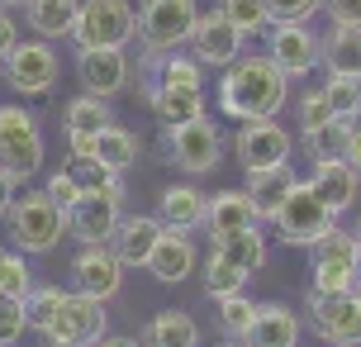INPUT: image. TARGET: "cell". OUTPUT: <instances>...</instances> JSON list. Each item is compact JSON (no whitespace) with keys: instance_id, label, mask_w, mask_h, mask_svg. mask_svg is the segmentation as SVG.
<instances>
[{"instance_id":"ac0fdd59","label":"cell","mask_w":361,"mask_h":347,"mask_svg":"<svg viewBox=\"0 0 361 347\" xmlns=\"http://www.w3.org/2000/svg\"><path fill=\"white\" fill-rule=\"evenodd\" d=\"M157 238H162V224H157V214H119V224H114V233H109V252L119 257V267H147V257H152V248H157Z\"/></svg>"},{"instance_id":"c3c4849f","label":"cell","mask_w":361,"mask_h":347,"mask_svg":"<svg viewBox=\"0 0 361 347\" xmlns=\"http://www.w3.org/2000/svg\"><path fill=\"white\" fill-rule=\"evenodd\" d=\"M72 157H95V133H67Z\"/></svg>"},{"instance_id":"1f68e13d","label":"cell","mask_w":361,"mask_h":347,"mask_svg":"<svg viewBox=\"0 0 361 347\" xmlns=\"http://www.w3.org/2000/svg\"><path fill=\"white\" fill-rule=\"evenodd\" d=\"M204 81V67L195 57H180V53H166L157 67H152V81L147 86H171V91H200Z\"/></svg>"},{"instance_id":"836d02e7","label":"cell","mask_w":361,"mask_h":347,"mask_svg":"<svg viewBox=\"0 0 361 347\" xmlns=\"http://www.w3.org/2000/svg\"><path fill=\"white\" fill-rule=\"evenodd\" d=\"M219 15L233 24L238 34H262L271 29V15H267V0H219Z\"/></svg>"},{"instance_id":"f1b7e54d","label":"cell","mask_w":361,"mask_h":347,"mask_svg":"<svg viewBox=\"0 0 361 347\" xmlns=\"http://www.w3.org/2000/svg\"><path fill=\"white\" fill-rule=\"evenodd\" d=\"M138 347H200V329H195L190 314L162 310L143 333H138Z\"/></svg>"},{"instance_id":"52a82bcc","label":"cell","mask_w":361,"mask_h":347,"mask_svg":"<svg viewBox=\"0 0 361 347\" xmlns=\"http://www.w3.org/2000/svg\"><path fill=\"white\" fill-rule=\"evenodd\" d=\"M43 166V128L24 105H0V171L29 181Z\"/></svg>"},{"instance_id":"11a10c76","label":"cell","mask_w":361,"mask_h":347,"mask_svg":"<svg viewBox=\"0 0 361 347\" xmlns=\"http://www.w3.org/2000/svg\"><path fill=\"white\" fill-rule=\"evenodd\" d=\"M0 257H5V252H0Z\"/></svg>"},{"instance_id":"f5cc1de1","label":"cell","mask_w":361,"mask_h":347,"mask_svg":"<svg viewBox=\"0 0 361 347\" xmlns=\"http://www.w3.org/2000/svg\"><path fill=\"white\" fill-rule=\"evenodd\" d=\"M10 5H24V0H0V10H10Z\"/></svg>"},{"instance_id":"ab89813d","label":"cell","mask_w":361,"mask_h":347,"mask_svg":"<svg viewBox=\"0 0 361 347\" xmlns=\"http://www.w3.org/2000/svg\"><path fill=\"white\" fill-rule=\"evenodd\" d=\"M324 10V0H267L271 24H309Z\"/></svg>"},{"instance_id":"603a6c76","label":"cell","mask_w":361,"mask_h":347,"mask_svg":"<svg viewBox=\"0 0 361 347\" xmlns=\"http://www.w3.org/2000/svg\"><path fill=\"white\" fill-rule=\"evenodd\" d=\"M328 76H357L361 81V24H333L324 38V62Z\"/></svg>"},{"instance_id":"cb8c5ba5","label":"cell","mask_w":361,"mask_h":347,"mask_svg":"<svg viewBox=\"0 0 361 347\" xmlns=\"http://www.w3.org/2000/svg\"><path fill=\"white\" fill-rule=\"evenodd\" d=\"M76 10H81V0H24V24H29L43 43L72 38Z\"/></svg>"},{"instance_id":"7dc6e473","label":"cell","mask_w":361,"mask_h":347,"mask_svg":"<svg viewBox=\"0 0 361 347\" xmlns=\"http://www.w3.org/2000/svg\"><path fill=\"white\" fill-rule=\"evenodd\" d=\"M19 43V29H15V19H10V10H0V57L10 53Z\"/></svg>"},{"instance_id":"d590c367","label":"cell","mask_w":361,"mask_h":347,"mask_svg":"<svg viewBox=\"0 0 361 347\" xmlns=\"http://www.w3.org/2000/svg\"><path fill=\"white\" fill-rule=\"evenodd\" d=\"M247 291V276L238 272V267H228L224 257L209 252V267H204V295L209 300H224V295H243Z\"/></svg>"},{"instance_id":"484cf974","label":"cell","mask_w":361,"mask_h":347,"mask_svg":"<svg viewBox=\"0 0 361 347\" xmlns=\"http://www.w3.org/2000/svg\"><path fill=\"white\" fill-rule=\"evenodd\" d=\"M204 224H209V233H214V238L252 229L257 209H252V200H247V190H219L214 200H209V209H204Z\"/></svg>"},{"instance_id":"d6986e66","label":"cell","mask_w":361,"mask_h":347,"mask_svg":"<svg viewBox=\"0 0 361 347\" xmlns=\"http://www.w3.org/2000/svg\"><path fill=\"white\" fill-rule=\"evenodd\" d=\"M309 185H314V195L333 209V214H343V209H352L357 205V190H361V171L347 157H333V162H314V176H309Z\"/></svg>"},{"instance_id":"44dd1931","label":"cell","mask_w":361,"mask_h":347,"mask_svg":"<svg viewBox=\"0 0 361 347\" xmlns=\"http://www.w3.org/2000/svg\"><path fill=\"white\" fill-rule=\"evenodd\" d=\"M204 209H209V200L200 195L195 185H166L162 195H157V224L171 229V233L204 229Z\"/></svg>"},{"instance_id":"6da1fadb","label":"cell","mask_w":361,"mask_h":347,"mask_svg":"<svg viewBox=\"0 0 361 347\" xmlns=\"http://www.w3.org/2000/svg\"><path fill=\"white\" fill-rule=\"evenodd\" d=\"M290 100V81L286 72L271 62L267 53H247L238 57L233 67H224L219 81V110L233 114V119H276Z\"/></svg>"},{"instance_id":"7a4b0ae2","label":"cell","mask_w":361,"mask_h":347,"mask_svg":"<svg viewBox=\"0 0 361 347\" xmlns=\"http://www.w3.org/2000/svg\"><path fill=\"white\" fill-rule=\"evenodd\" d=\"M133 15H138V29H133V34H138V43H143L147 72H152L166 53H176L180 43H190L200 5L195 0H143Z\"/></svg>"},{"instance_id":"f35d334b","label":"cell","mask_w":361,"mask_h":347,"mask_svg":"<svg viewBox=\"0 0 361 347\" xmlns=\"http://www.w3.org/2000/svg\"><path fill=\"white\" fill-rule=\"evenodd\" d=\"M62 295L67 291H57V286H34V291L24 295V319H29V329H43V324L53 319V310L62 305Z\"/></svg>"},{"instance_id":"f907efd6","label":"cell","mask_w":361,"mask_h":347,"mask_svg":"<svg viewBox=\"0 0 361 347\" xmlns=\"http://www.w3.org/2000/svg\"><path fill=\"white\" fill-rule=\"evenodd\" d=\"M95 347H138V338H124V333H105Z\"/></svg>"},{"instance_id":"f546056e","label":"cell","mask_w":361,"mask_h":347,"mask_svg":"<svg viewBox=\"0 0 361 347\" xmlns=\"http://www.w3.org/2000/svg\"><path fill=\"white\" fill-rule=\"evenodd\" d=\"M95 162L124 176L128 166L138 162V133H128V128H119V124H105L95 133Z\"/></svg>"},{"instance_id":"60d3db41","label":"cell","mask_w":361,"mask_h":347,"mask_svg":"<svg viewBox=\"0 0 361 347\" xmlns=\"http://www.w3.org/2000/svg\"><path fill=\"white\" fill-rule=\"evenodd\" d=\"M67 171H72V181L81 185V190H100V185H109L119 171H109V166H100L95 157H72L67 162Z\"/></svg>"},{"instance_id":"8fae6325","label":"cell","mask_w":361,"mask_h":347,"mask_svg":"<svg viewBox=\"0 0 361 347\" xmlns=\"http://www.w3.org/2000/svg\"><path fill=\"white\" fill-rule=\"evenodd\" d=\"M357 238L347 229H328L319 243H309V272H314V291H352L357 276Z\"/></svg>"},{"instance_id":"2e32d148","label":"cell","mask_w":361,"mask_h":347,"mask_svg":"<svg viewBox=\"0 0 361 347\" xmlns=\"http://www.w3.org/2000/svg\"><path fill=\"white\" fill-rule=\"evenodd\" d=\"M190 48H195L200 67H233L243 57V34H238L228 19L209 10V15L195 19V34H190Z\"/></svg>"},{"instance_id":"8992f818","label":"cell","mask_w":361,"mask_h":347,"mask_svg":"<svg viewBox=\"0 0 361 347\" xmlns=\"http://www.w3.org/2000/svg\"><path fill=\"white\" fill-rule=\"evenodd\" d=\"M138 29V15L128 0H81L76 10V24H72V43L76 53L86 48H124L128 38Z\"/></svg>"},{"instance_id":"ffe728a7","label":"cell","mask_w":361,"mask_h":347,"mask_svg":"<svg viewBox=\"0 0 361 347\" xmlns=\"http://www.w3.org/2000/svg\"><path fill=\"white\" fill-rule=\"evenodd\" d=\"M195 243H190V233H171V229H162V238H157V248H152V257H147V272L157 276L162 286H176V281H185V276L195 272Z\"/></svg>"},{"instance_id":"681fc988","label":"cell","mask_w":361,"mask_h":347,"mask_svg":"<svg viewBox=\"0 0 361 347\" xmlns=\"http://www.w3.org/2000/svg\"><path fill=\"white\" fill-rule=\"evenodd\" d=\"M15 176H10V171H0V219H5V209H10V205H15Z\"/></svg>"},{"instance_id":"db71d44e","label":"cell","mask_w":361,"mask_h":347,"mask_svg":"<svg viewBox=\"0 0 361 347\" xmlns=\"http://www.w3.org/2000/svg\"><path fill=\"white\" fill-rule=\"evenodd\" d=\"M352 238H357V248H361V219H357V229H352Z\"/></svg>"},{"instance_id":"4dcf8cb0","label":"cell","mask_w":361,"mask_h":347,"mask_svg":"<svg viewBox=\"0 0 361 347\" xmlns=\"http://www.w3.org/2000/svg\"><path fill=\"white\" fill-rule=\"evenodd\" d=\"M105 124H114V110H109V100H100V95H76V100H67V110H62V128L67 133H100Z\"/></svg>"},{"instance_id":"d6a6232c","label":"cell","mask_w":361,"mask_h":347,"mask_svg":"<svg viewBox=\"0 0 361 347\" xmlns=\"http://www.w3.org/2000/svg\"><path fill=\"white\" fill-rule=\"evenodd\" d=\"M305 152L314 162H333V157H343L347 152V119H324L319 128H309L305 133Z\"/></svg>"},{"instance_id":"b9f144b4","label":"cell","mask_w":361,"mask_h":347,"mask_svg":"<svg viewBox=\"0 0 361 347\" xmlns=\"http://www.w3.org/2000/svg\"><path fill=\"white\" fill-rule=\"evenodd\" d=\"M29 333V319H24V300H0V347L19 343Z\"/></svg>"},{"instance_id":"5b68a950","label":"cell","mask_w":361,"mask_h":347,"mask_svg":"<svg viewBox=\"0 0 361 347\" xmlns=\"http://www.w3.org/2000/svg\"><path fill=\"white\" fill-rule=\"evenodd\" d=\"M38 333H43V343H48V347H95L109 333V314H105L100 300L67 291V295H62V305L53 310V319H48Z\"/></svg>"},{"instance_id":"7bdbcfd3","label":"cell","mask_w":361,"mask_h":347,"mask_svg":"<svg viewBox=\"0 0 361 347\" xmlns=\"http://www.w3.org/2000/svg\"><path fill=\"white\" fill-rule=\"evenodd\" d=\"M43 195H48V200H53L57 209H72V205L81 200V185H76V181H72V171L62 166V171H53V176H48V185H43Z\"/></svg>"},{"instance_id":"4316f807","label":"cell","mask_w":361,"mask_h":347,"mask_svg":"<svg viewBox=\"0 0 361 347\" xmlns=\"http://www.w3.org/2000/svg\"><path fill=\"white\" fill-rule=\"evenodd\" d=\"M214 257H224L228 267H238L243 276H252L267 267V238H262V229H243V233H224L214 238Z\"/></svg>"},{"instance_id":"e0dca14e","label":"cell","mask_w":361,"mask_h":347,"mask_svg":"<svg viewBox=\"0 0 361 347\" xmlns=\"http://www.w3.org/2000/svg\"><path fill=\"white\" fill-rule=\"evenodd\" d=\"M76 76H81V86L86 95H119L128 86V57L124 48H86V53H76Z\"/></svg>"},{"instance_id":"74e56055","label":"cell","mask_w":361,"mask_h":347,"mask_svg":"<svg viewBox=\"0 0 361 347\" xmlns=\"http://www.w3.org/2000/svg\"><path fill=\"white\" fill-rule=\"evenodd\" d=\"M252 314H257V305L247 300V291L224 295V300H219V329L228 333V338H243V333L252 329Z\"/></svg>"},{"instance_id":"8d00e7d4","label":"cell","mask_w":361,"mask_h":347,"mask_svg":"<svg viewBox=\"0 0 361 347\" xmlns=\"http://www.w3.org/2000/svg\"><path fill=\"white\" fill-rule=\"evenodd\" d=\"M34 291V272H29V262L19 252H5L0 257V300H24V295Z\"/></svg>"},{"instance_id":"816d5d0a","label":"cell","mask_w":361,"mask_h":347,"mask_svg":"<svg viewBox=\"0 0 361 347\" xmlns=\"http://www.w3.org/2000/svg\"><path fill=\"white\" fill-rule=\"evenodd\" d=\"M352 291H361V252H357V276H352Z\"/></svg>"},{"instance_id":"83f0119b","label":"cell","mask_w":361,"mask_h":347,"mask_svg":"<svg viewBox=\"0 0 361 347\" xmlns=\"http://www.w3.org/2000/svg\"><path fill=\"white\" fill-rule=\"evenodd\" d=\"M147 105L162 119V128H180L204 114V91H171V86H147Z\"/></svg>"},{"instance_id":"ee69618b","label":"cell","mask_w":361,"mask_h":347,"mask_svg":"<svg viewBox=\"0 0 361 347\" xmlns=\"http://www.w3.org/2000/svg\"><path fill=\"white\" fill-rule=\"evenodd\" d=\"M324 119H333L324 105V91H309L305 100H300V133H309V128H319Z\"/></svg>"},{"instance_id":"7c38bea8","label":"cell","mask_w":361,"mask_h":347,"mask_svg":"<svg viewBox=\"0 0 361 347\" xmlns=\"http://www.w3.org/2000/svg\"><path fill=\"white\" fill-rule=\"evenodd\" d=\"M57 72H62V62L48 43H15L10 53L0 57V76L15 86V95H48L57 86Z\"/></svg>"},{"instance_id":"e575fe53","label":"cell","mask_w":361,"mask_h":347,"mask_svg":"<svg viewBox=\"0 0 361 347\" xmlns=\"http://www.w3.org/2000/svg\"><path fill=\"white\" fill-rule=\"evenodd\" d=\"M324 105L333 119H352L361 114V81L357 76H328L324 81Z\"/></svg>"},{"instance_id":"7402d4cb","label":"cell","mask_w":361,"mask_h":347,"mask_svg":"<svg viewBox=\"0 0 361 347\" xmlns=\"http://www.w3.org/2000/svg\"><path fill=\"white\" fill-rule=\"evenodd\" d=\"M243 347H300V319L286 305H257Z\"/></svg>"},{"instance_id":"277c9868","label":"cell","mask_w":361,"mask_h":347,"mask_svg":"<svg viewBox=\"0 0 361 347\" xmlns=\"http://www.w3.org/2000/svg\"><path fill=\"white\" fill-rule=\"evenodd\" d=\"M271 224H276V238H281V243L309 248V243H319V238L338 224V214L314 195V185L295 176V185L286 190V200H281V209L271 214Z\"/></svg>"},{"instance_id":"3957f363","label":"cell","mask_w":361,"mask_h":347,"mask_svg":"<svg viewBox=\"0 0 361 347\" xmlns=\"http://www.w3.org/2000/svg\"><path fill=\"white\" fill-rule=\"evenodd\" d=\"M5 219H10V238H15L19 252H53L57 243L67 238V209H57L43 190L34 195H15V205L5 209Z\"/></svg>"},{"instance_id":"5bb4252c","label":"cell","mask_w":361,"mask_h":347,"mask_svg":"<svg viewBox=\"0 0 361 347\" xmlns=\"http://www.w3.org/2000/svg\"><path fill=\"white\" fill-rule=\"evenodd\" d=\"M271 62L286 72V81H300V76L319 72L324 62V38L314 34L309 24H271Z\"/></svg>"},{"instance_id":"d4e9b609","label":"cell","mask_w":361,"mask_h":347,"mask_svg":"<svg viewBox=\"0 0 361 347\" xmlns=\"http://www.w3.org/2000/svg\"><path fill=\"white\" fill-rule=\"evenodd\" d=\"M295 185V166L281 162V166H267V171H247V200H252L257 219H271L281 200H286V190Z\"/></svg>"},{"instance_id":"9a60e30c","label":"cell","mask_w":361,"mask_h":347,"mask_svg":"<svg viewBox=\"0 0 361 347\" xmlns=\"http://www.w3.org/2000/svg\"><path fill=\"white\" fill-rule=\"evenodd\" d=\"M238 162H243V171H267V166H281L290 162V152H295V143H290V133L276 119H247V124L238 128Z\"/></svg>"},{"instance_id":"f6af8a7d","label":"cell","mask_w":361,"mask_h":347,"mask_svg":"<svg viewBox=\"0 0 361 347\" xmlns=\"http://www.w3.org/2000/svg\"><path fill=\"white\" fill-rule=\"evenodd\" d=\"M333 24H361V0H324Z\"/></svg>"},{"instance_id":"9c48e42d","label":"cell","mask_w":361,"mask_h":347,"mask_svg":"<svg viewBox=\"0 0 361 347\" xmlns=\"http://www.w3.org/2000/svg\"><path fill=\"white\" fill-rule=\"evenodd\" d=\"M119 214H124V176H114L100 190H81V200L67 209V233L81 243H109Z\"/></svg>"},{"instance_id":"9f6ffc18","label":"cell","mask_w":361,"mask_h":347,"mask_svg":"<svg viewBox=\"0 0 361 347\" xmlns=\"http://www.w3.org/2000/svg\"><path fill=\"white\" fill-rule=\"evenodd\" d=\"M10 347H15V343H10Z\"/></svg>"},{"instance_id":"4fadbf2b","label":"cell","mask_w":361,"mask_h":347,"mask_svg":"<svg viewBox=\"0 0 361 347\" xmlns=\"http://www.w3.org/2000/svg\"><path fill=\"white\" fill-rule=\"evenodd\" d=\"M72 291L100 300V305H109L124 291V267L105 243H81V252L72 257Z\"/></svg>"},{"instance_id":"bcb514c9","label":"cell","mask_w":361,"mask_h":347,"mask_svg":"<svg viewBox=\"0 0 361 347\" xmlns=\"http://www.w3.org/2000/svg\"><path fill=\"white\" fill-rule=\"evenodd\" d=\"M343 157L361 171V114H352V119H347V152H343Z\"/></svg>"},{"instance_id":"30bf717a","label":"cell","mask_w":361,"mask_h":347,"mask_svg":"<svg viewBox=\"0 0 361 347\" xmlns=\"http://www.w3.org/2000/svg\"><path fill=\"white\" fill-rule=\"evenodd\" d=\"M166 157L180 166V171H190V176H209L224 157V133H219L214 119H190V124L180 128H166Z\"/></svg>"},{"instance_id":"ba28073f","label":"cell","mask_w":361,"mask_h":347,"mask_svg":"<svg viewBox=\"0 0 361 347\" xmlns=\"http://www.w3.org/2000/svg\"><path fill=\"white\" fill-rule=\"evenodd\" d=\"M309 324L328 347H361V291H314L305 295Z\"/></svg>"}]
</instances>
